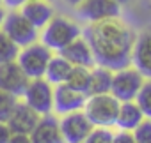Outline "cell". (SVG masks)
Wrapping results in <instances>:
<instances>
[{"label": "cell", "mask_w": 151, "mask_h": 143, "mask_svg": "<svg viewBox=\"0 0 151 143\" xmlns=\"http://www.w3.org/2000/svg\"><path fill=\"white\" fill-rule=\"evenodd\" d=\"M82 34L91 46L96 65L119 71L132 64V50L137 35L119 18L91 23Z\"/></svg>", "instance_id": "6da1fadb"}, {"label": "cell", "mask_w": 151, "mask_h": 143, "mask_svg": "<svg viewBox=\"0 0 151 143\" xmlns=\"http://www.w3.org/2000/svg\"><path fill=\"white\" fill-rule=\"evenodd\" d=\"M82 35V28L77 21H73L66 16H53L45 27L41 34V42L48 46L50 50L60 51L64 46H68L71 41Z\"/></svg>", "instance_id": "7a4b0ae2"}, {"label": "cell", "mask_w": 151, "mask_h": 143, "mask_svg": "<svg viewBox=\"0 0 151 143\" xmlns=\"http://www.w3.org/2000/svg\"><path fill=\"white\" fill-rule=\"evenodd\" d=\"M119 110V101L112 94L87 96L84 113L94 127H112L116 125Z\"/></svg>", "instance_id": "3957f363"}, {"label": "cell", "mask_w": 151, "mask_h": 143, "mask_svg": "<svg viewBox=\"0 0 151 143\" xmlns=\"http://www.w3.org/2000/svg\"><path fill=\"white\" fill-rule=\"evenodd\" d=\"M50 58H52V50L48 46H45L43 42H32L20 50L16 64L20 65V69L29 80H34V78H45V71Z\"/></svg>", "instance_id": "277c9868"}, {"label": "cell", "mask_w": 151, "mask_h": 143, "mask_svg": "<svg viewBox=\"0 0 151 143\" xmlns=\"http://www.w3.org/2000/svg\"><path fill=\"white\" fill-rule=\"evenodd\" d=\"M0 28L18 48H25L32 42H37L39 37L37 28L20 11H11L9 14H6Z\"/></svg>", "instance_id": "5b68a950"}, {"label": "cell", "mask_w": 151, "mask_h": 143, "mask_svg": "<svg viewBox=\"0 0 151 143\" xmlns=\"http://www.w3.org/2000/svg\"><path fill=\"white\" fill-rule=\"evenodd\" d=\"M144 83V76L132 65L114 71V78H112V87H110V94L119 101V103H126V101H135L140 87Z\"/></svg>", "instance_id": "8992f818"}, {"label": "cell", "mask_w": 151, "mask_h": 143, "mask_svg": "<svg viewBox=\"0 0 151 143\" xmlns=\"http://www.w3.org/2000/svg\"><path fill=\"white\" fill-rule=\"evenodd\" d=\"M23 99V103L39 115H48L53 111V87L46 78L29 80Z\"/></svg>", "instance_id": "52a82bcc"}, {"label": "cell", "mask_w": 151, "mask_h": 143, "mask_svg": "<svg viewBox=\"0 0 151 143\" xmlns=\"http://www.w3.org/2000/svg\"><path fill=\"white\" fill-rule=\"evenodd\" d=\"M59 127L66 143H84V139L87 138L94 125L89 122L84 110H78L62 115L59 120Z\"/></svg>", "instance_id": "ba28073f"}, {"label": "cell", "mask_w": 151, "mask_h": 143, "mask_svg": "<svg viewBox=\"0 0 151 143\" xmlns=\"http://www.w3.org/2000/svg\"><path fill=\"white\" fill-rule=\"evenodd\" d=\"M75 9H77V14L82 20L89 23L114 20V18H119L121 14V6L116 0H84Z\"/></svg>", "instance_id": "9c48e42d"}, {"label": "cell", "mask_w": 151, "mask_h": 143, "mask_svg": "<svg viewBox=\"0 0 151 143\" xmlns=\"http://www.w3.org/2000/svg\"><path fill=\"white\" fill-rule=\"evenodd\" d=\"M87 101V96L84 92H78L66 83L55 85L53 87V110L59 115H66L71 111H78L84 110Z\"/></svg>", "instance_id": "30bf717a"}, {"label": "cell", "mask_w": 151, "mask_h": 143, "mask_svg": "<svg viewBox=\"0 0 151 143\" xmlns=\"http://www.w3.org/2000/svg\"><path fill=\"white\" fill-rule=\"evenodd\" d=\"M27 85H29V78L20 69L16 60L0 64V90H6L13 96L20 97V96H23Z\"/></svg>", "instance_id": "8fae6325"}, {"label": "cell", "mask_w": 151, "mask_h": 143, "mask_svg": "<svg viewBox=\"0 0 151 143\" xmlns=\"http://www.w3.org/2000/svg\"><path fill=\"white\" fill-rule=\"evenodd\" d=\"M132 64L144 78L151 80V30H146L135 37Z\"/></svg>", "instance_id": "7c38bea8"}, {"label": "cell", "mask_w": 151, "mask_h": 143, "mask_svg": "<svg viewBox=\"0 0 151 143\" xmlns=\"http://www.w3.org/2000/svg\"><path fill=\"white\" fill-rule=\"evenodd\" d=\"M29 136L30 143H66L59 127V118L53 117L52 113L41 115L39 122L36 124Z\"/></svg>", "instance_id": "4fadbf2b"}, {"label": "cell", "mask_w": 151, "mask_h": 143, "mask_svg": "<svg viewBox=\"0 0 151 143\" xmlns=\"http://www.w3.org/2000/svg\"><path fill=\"white\" fill-rule=\"evenodd\" d=\"M59 55H62L75 67H87V69H91L94 65V57H93L91 46L86 41V37H82V35L77 37L75 41H71L68 46H64L59 51Z\"/></svg>", "instance_id": "5bb4252c"}, {"label": "cell", "mask_w": 151, "mask_h": 143, "mask_svg": "<svg viewBox=\"0 0 151 143\" xmlns=\"http://www.w3.org/2000/svg\"><path fill=\"white\" fill-rule=\"evenodd\" d=\"M41 115L36 113L30 106H27L25 103H20L14 106L13 113L7 118V125L11 129V132H22V134H30L32 129L36 127V124L39 122Z\"/></svg>", "instance_id": "9a60e30c"}, {"label": "cell", "mask_w": 151, "mask_h": 143, "mask_svg": "<svg viewBox=\"0 0 151 143\" xmlns=\"http://www.w3.org/2000/svg\"><path fill=\"white\" fill-rule=\"evenodd\" d=\"M20 13L39 30L43 28L53 16L55 9L52 6V0H27L20 6Z\"/></svg>", "instance_id": "2e32d148"}, {"label": "cell", "mask_w": 151, "mask_h": 143, "mask_svg": "<svg viewBox=\"0 0 151 143\" xmlns=\"http://www.w3.org/2000/svg\"><path fill=\"white\" fill-rule=\"evenodd\" d=\"M144 118H146V117H144L142 110L139 108V104H137L135 101L119 103L116 125H117L121 131H133Z\"/></svg>", "instance_id": "e0dca14e"}, {"label": "cell", "mask_w": 151, "mask_h": 143, "mask_svg": "<svg viewBox=\"0 0 151 143\" xmlns=\"http://www.w3.org/2000/svg\"><path fill=\"white\" fill-rule=\"evenodd\" d=\"M112 78H114V71L96 65L91 69V80H89V90L87 96H100V94H110L112 87Z\"/></svg>", "instance_id": "ac0fdd59"}, {"label": "cell", "mask_w": 151, "mask_h": 143, "mask_svg": "<svg viewBox=\"0 0 151 143\" xmlns=\"http://www.w3.org/2000/svg\"><path fill=\"white\" fill-rule=\"evenodd\" d=\"M73 69V65L62 57V55H52L46 71H45V78L52 83V85H60L66 83L69 71Z\"/></svg>", "instance_id": "d6986e66"}, {"label": "cell", "mask_w": 151, "mask_h": 143, "mask_svg": "<svg viewBox=\"0 0 151 143\" xmlns=\"http://www.w3.org/2000/svg\"><path fill=\"white\" fill-rule=\"evenodd\" d=\"M89 80H91V69L87 67H75L69 71L68 74V80H66V85L78 90V92H84L87 96V90H89Z\"/></svg>", "instance_id": "ffe728a7"}, {"label": "cell", "mask_w": 151, "mask_h": 143, "mask_svg": "<svg viewBox=\"0 0 151 143\" xmlns=\"http://www.w3.org/2000/svg\"><path fill=\"white\" fill-rule=\"evenodd\" d=\"M20 48L2 32L0 28V64H6V62H14L18 58Z\"/></svg>", "instance_id": "44dd1931"}, {"label": "cell", "mask_w": 151, "mask_h": 143, "mask_svg": "<svg viewBox=\"0 0 151 143\" xmlns=\"http://www.w3.org/2000/svg\"><path fill=\"white\" fill-rule=\"evenodd\" d=\"M135 103L142 110L144 117L151 118V80H144V83H142V87L135 97Z\"/></svg>", "instance_id": "7402d4cb"}, {"label": "cell", "mask_w": 151, "mask_h": 143, "mask_svg": "<svg viewBox=\"0 0 151 143\" xmlns=\"http://www.w3.org/2000/svg\"><path fill=\"white\" fill-rule=\"evenodd\" d=\"M18 104V97L6 92V90H0V122H7L9 115L13 113L14 106Z\"/></svg>", "instance_id": "603a6c76"}, {"label": "cell", "mask_w": 151, "mask_h": 143, "mask_svg": "<svg viewBox=\"0 0 151 143\" xmlns=\"http://www.w3.org/2000/svg\"><path fill=\"white\" fill-rule=\"evenodd\" d=\"M114 132L110 127H93V131L87 134L84 143H112Z\"/></svg>", "instance_id": "cb8c5ba5"}, {"label": "cell", "mask_w": 151, "mask_h": 143, "mask_svg": "<svg viewBox=\"0 0 151 143\" xmlns=\"http://www.w3.org/2000/svg\"><path fill=\"white\" fill-rule=\"evenodd\" d=\"M135 143H151V118H144L133 131H132Z\"/></svg>", "instance_id": "d4e9b609"}, {"label": "cell", "mask_w": 151, "mask_h": 143, "mask_svg": "<svg viewBox=\"0 0 151 143\" xmlns=\"http://www.w3.org/2000/svg\"><path fill=\"white\" fill-rule=\"evenodd\" d=\"M112 143H135V141H133L132 131H119V132L114 134Z\"/></svg>", "instance_id": "484cf974"}, {"label": "cell", "mask_w": 151, "mask_h": 143, "mask_svg": "<svg viewBox=\"0 0 151 143\" xmlns=\"http://www.w3.org/2000/svg\"><path fill=\"white\" fill-rule=\"evenodd\" d=\"M11 129L6 122H0V143H7L9 138H11Z\"/></svg>", "instance_id": "4316f807"}, {"label": "cell", "mask_w": 151, "mask_h": 143, "mask_svg": "<svg viewBox=\"0 0 151 143\" xmlns=\"http://www.w3.org/2000/svg\"><path fill=\"white\" fill-rule=\"evenodd\" d=\"M7 143H30V136L29 134H22V132H13Z\"/></svg>", "instance_id": "83f0119b"}, {"label": "cell", "mask_w": 151, "mask_h": 143, "mask_svg": "<svg viewBox=\"0 0 151 143\" xmlns=\"http://www.w3.org/2000/svg\"><path fill=\"white\" fill-rule=\"evenodd\" d=\"M2 2H4L7 7H20L22 4L27 2V0H2Z\"/></svg>", "instance_id": "f1b7e54d"}, {"label": "cell", "mask_w": 151, "mask_h": 143, "mask_svg": "<svg viewBox=\"0 0 151 143\" xmlns=\"http://www.w3.org/2000/svg\"><path fill=\"white\" fill-rule=\"evenodd\" d=\"M84 0H66V4H69V6H73V7H77L78 4H82Z\"/></svg>", "instance_id": "f546056e"}, {"label": "cell", "mask_w": 151, "mask_h": 143, "mask_svg": "<svg viewBox=\"0 0 151 143\" xmlns=\"http://www.w3.org/2000/svg\"><path fill=\"white\" fill-rule=\"evenodd\" d=\"M4 18H6V11H4V7H2V6H0V27H2Z\"/></svg>", "instance_id": "4dcf8cb0"}, {"label": "cell", "mask_w": 151, "mask_h": 143, "mask_svg": "<svg viewBox=\"0 0 151 143\" xmlns=\"http://www.w3.org/2000/svg\"><path fill=\"white\" fill-rule=\"evenodd\" d=\"M116 2H117V4L121 6V4H126V2H130V0H116Z\"/></svg>", "instance_id": "1f68e13d"}, {"label": "cell", "mask_w": 151, "mask_h": 143, "mask_svg": "<svg viewBox=\"0 0 151 143\" xmlns=\"http://www.w3.org/2000/svg\"><path fill=\"white\" fill-rule=\"evenodd\" d=\"M0 4H2V0H0Z\"/></svg>", "instance_id": "d6a6232c"}]
</instances>
